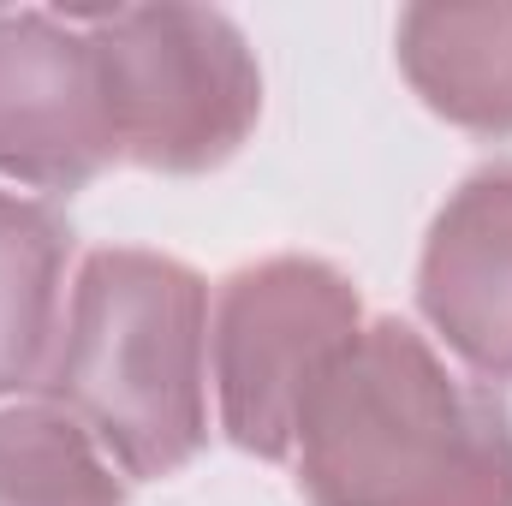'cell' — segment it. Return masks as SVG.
I'll return each mask as SVG.
<instances>
[{
	"mask_svg": "<svg viewBox=\"0 0 512 506\" xmlns=\"http://www.w3.org/2000/svg\"><path fill=\"white\" fill-rule=\"evenodd\" d=\"M310 506H512V411L399 316L364 322L298 429Z\"/></svg>",
	"mask_w": 512,
	"mask_h": 506,
	"instance_id": "obj_1",
	"label": "cell"
},
{
	"mask_svg": "<svg viewBox=\"0 0 512 506\" xmlns=\"http://www.w3.org/2000/svg\"><path fill=\"white\" fill-rule=\"evenodd\" d=\"M42 399L126 477H173L209 441V286L161 251H90L60 310Z\"/></svg>",
	"mask_w": 512,
	"mask_h": 506,
	"instance_id": "obj_2",
	"label": "cell"
},
{
	"mask_svg": "<svg viewBox=\"0 0 512 506\" xmlns=\"http://www.w3.org/2000/svg\"><path fill=\"white\" fill-rule=\"evenodd\" d=\"M96 42L120 161L149 173H209L262 120V66L215 6H102L72 12Z\"/></svg>",
	"mask_w": 512,
	"mask_h": 506,
	"instance_id": "obj_3",
	"label": "cell"
},
{
	"mask_svg": "<svg viewBox=\"0 0 512 506\" xmlns=\"http://www.w3.org/2000/svg\"><path fill=\"white\" fill-rule=\"evenodd\" d=\"M364 334L358 286L322 256H262L221 280L209 316L215 405L233 447L292 459L322 381Z\"/></svg>",
	"mask_w": 512,
	"mask_h": 506,
	"instance_id": "obj_4",
	"label": "cell"
},
{
	"mask_svg": "<svg viewBox=\"0 0 512 506\" xmlns=\"http://www.w3.org/2000/svg\"><path fill=\"white\" fill-rule=\"evenodd\" d=\"M114 161V108L84 24L0 12V179L72 197Z\"/></svg>",
	"mask_w": 512,
	"mask_h": 506,
	"instance_id": "obj_5",
	"label": "cell"
},
{
	"mask_svg": "<svg viewBox=\"0 0 512 506\" xmlns=\"http://www.w3.org/2000/svg\"><path fill=\"white\" fill-rule=\"evenodd\" d=\"M417 310L483 381H512V161L477 167L435 215Z\"/></svg>",
	"mask_w": 512,
	"mask_h": 506,
	"instance_id": "obj_6",
	"label": "cell"
},
{
	"mask_svg": "<svg viewBox=\"0 0 512 506\" xmlns=\"http://www.w3.org/2000/svg\"><path fill=\"white\" fill-rule=\"evenodd\" d=\"M399 72L453 126L512 137V0H423L393 30Z\"/></svg>",
	"mask_w": 512,
	"mask_h": 506,
	"instance_id": "obj_7",
	"label": "cell"
},
{
	"mask_svg": "<svg viewBox=\"0 0 512 506\" xmlns=\"http://www.w3.org/2000/svg\"><path fill=\"white\" fill-rule=\"evenodd\" d=\"M72 227L18 191H0V399L42 387L60 340V280Z\"/></svg>",
	"mask_w": 512,
	"mask_h": 506,
	"instance_id": "obj_8",
	"label": "cell"
},
{
	"mask_svg": "<svg viewBox=\"0 0 512 506\" xmlns=\"http://www.w3.org/2000/svg\"><path fill=\"white\" fill-rule=\"evenodd\" d=\"M0 506H126V483L60 405H0Z\"/></svg>",
	"mask_w": 512,
	"mask_h": 506,
	"instance_id": "obj_9",
	"label": "cell"
}]
</instances>
